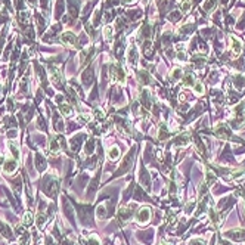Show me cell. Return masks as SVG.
Listing matches in <instances>:
<instances>
[{"label":"cell","instance_id":"obj_1","mask_svg":"<svg viewBox=\"0 0 245 245\" xmlns=\"http://www.w3.org/2000/svg\"><path fill=\"white\" fill-rule=\"evenodd\" d=\"M62 41H64L65 44H68V46H72V47L77 46V38H75L72 34H70V33H67V34L62 35Z\"/></svg>","mask_w":245,"mask_h":245},{"label":"cell","instance_id":"obj_2","mask_svg":"<svg viewBox=\"0 0 245 245\" xmlns=\"http://www.w3.org/2000/svg\"><path fill=\"white\" fill-rule=\"evenodd\" d=\"M149 214H151L149 208H142V211H140L139 216H138V217H139L138 220H139L140 223H145V222H146V220L149 219Z\"/></svg>","mask_w":245,"mask_h":245},{"label":"cell","instance_id":"obj_3","mask_svg":"<svg viewBox=\"0 0 245 245\" xmlns=\"http://www.w3.org/2000/svg\"><path fill=\"white\" fill-rule=\"evenodd\" d=\"M232 43H233V52L235 53H239L241 52V41L238 40V38H235V37H232Z\"/></svg>","mask_w":245,"mask_h":245},{"label":"cell","instance_id":"obj_4","mask_svg":"<svg viewBox=\"0 0 245 245\" xmlns=\"http://www.w3.org/2000/svg\"><path fill=\"white\" fill-rule=\"evenodd\" d=\"M191 9V2L189 0H183L182 3H180V11L182 12H188Z\"/></svg>","mask_w":245,"mask_h":245},{"label":"cell","instance_id":"obj_5","mask_svg":"<svg viewBox=\"0 0 245 245\" xmlns=\"http://www.w3.org/2000/svg\"><path fill=\"white\" fill-rule=\"evenodd\" d=\"M111 35H112V30H111V27H106V30H105L106 40H109V38H111Z\"/></svg>","mask_w":245,"mask_h":245},{"label":"cell","instance_id":"obj_6","mask_svg":"<svg viewBox=\"0 0 245 245\" xmlns=\"http://www.w3.org/2000/svg\"><path fill=\"white\" fill-rule=\"evenodd\" d=\"M195 92H196V93H202V92H204L201 83H196V84H195Z\"/></svg>","mask_w":245,"mask_h":245},{"label":"cell","instance_id":"obj_7","mask_svg":"<svg viewBox=\"0 0 245 245\" xmlns=\"http://www.w3.org/2000/svg\"><path fill=\"white\" fill-rule=\"evenodd\" d=\"M109 157H112V158L118 157V149H117V148H114L112 151H109Z\"/></svg>","mask_w":245,"mask_h":245},{"label":"cell","instance_id":"obj_8","mask_svg":"<svg viewBox=\"0 0 245 245\" xmlns=\"http://www.w3.org/2000/svg\"><path fill=\"white\" fill-rule=\"evenodd\" d=\"M189 245H205L201 239H195V241H191V244Z\"/></svg>","mask_w":245,"mask_h":245},{"label":"cell","instance_id":"obj_9","mask_svg":"<svg viewBox=\"0 0 245 245\" xmlns=\"http://www.w3.org/2000/svg\"><path fill=\"white\" fill-rule=\"evenodd\" d=\"M162 245H165V244H162Z\"/></svg>","mask_w":245,"mask_h":245}]
</instances>
